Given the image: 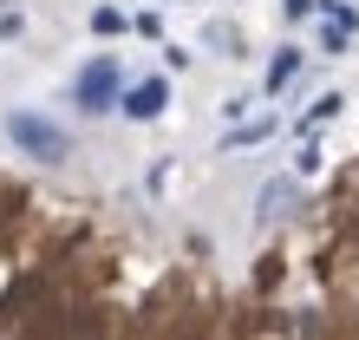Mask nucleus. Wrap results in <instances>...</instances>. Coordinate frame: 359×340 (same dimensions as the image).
<instances>
[{
  "mask_svg": "<svg viewBox=\"0 0 359 340\" xmlns=\"http://www.w3.org/2000/svg\"><path fill=\"white\" fill-rule=\"evenodd\" d=\"M163 105H170V79H137V85H124L118 112L137 118V124H151V118H163Z\"/></svg>",
  "mask_w": 359,
  "mask_h": 340,
  "instance_id": "3",
  "label": "nucleus"
},
{
  "mask_svg": "<svg viewBox=\"0 0 359 340\" xmlns=\"http://www.w3.org/2000/svg\"><path fill=\"white\" fill-rule=\"evenodd\" d=\"M287 203H294V183H287V177H281V183H268V190H262V223H274Z\"/></svg>",
  "mask_w": 359,
  "mask_h": 340,
  "instance_id": "5",
  "label": "nucleus"
},
{
  "mask_svg": "<svg viewBox=\"0 0 359 340\" xmlns=\"http://www.w3.org/2000/svg\"><path fill=\"white\" fill-rule=\"evenodd\" d=\"M72 98L86 105V112H111V105L124 98V66H118L111 53L86 59V66H79V79H72Z\"/></svg>",
  "mask_w": 359,
  "mask_h": 340,
  "instance_id": "2",
  "label": "nucleus"
},
{
  "mask_svg": "<svg viewBox=\"0 0 359 340\" xmlns=\"http://www.w3.org/2000/svg\"><path fill=\"white\" fill-rule=\"evenodd\" d=\"M274 131V118H255V124H242V131H229V144H255V138H268Z\"/></svg>",
  "mask_w": 359,
  "mask_h": 340,
  "instance_id": "8",
  "label": "nucleus"
},
{
  "mask_svg": "<svg viewBox=\"0 0 359 340\" xmlns=\"http://www.w3.org/2000/svg\"><path fill=\"white\" fill-rule=\"evenodd\" d=\"M294 72H301V46H281V53L268 59V92H281Z\"/></svg>",
  "mask_w": 359,
  "mask_h": 340,
  "instance_id": "4",
  "label": "nucleus"
},
{
  "mask_svg": "<svg viewBox=\"0 0 359 340\" xmlns=\"http://www.w3.org/2000/svg\"><path fill=\"white\" fill-rule=\"evenodd\" d=\"M20 33H27V13L7 7V13H0V39H20Z\"/></svg>",
  "mask_w": 359,
  "mask_h": 340,
  "instance_id": "9",
  "label": "nucleus"
},
{
  "mask_svg": "<svg viewBox=\"0 0 359 340\" xmlns=\"http://www.w3.org/2000/svg\"><path fill=\"white\" fill-rule=\"evenodd\" d=\"M7 138H13L20 157H39V164H66L72 157L66 124H53L46 112H27V105H13V112H7Z\"/></svg>",
  "mask_w": 359,
  "mask_h": 340,
  "instance_id": "1",
  "label": "nucleus"
},
{
  "mask_svg": "<svg viewBox=\"0 0 359 340\" xmlns=\"http://www.w3.org/2000/svg\"><path fill=\"white\" fill-rule=\"evenodd\" d=\"M340 92H327V98H313V112H307V124H327V118H340Z\"/></svg>",
  "mask_w": 359,
  "mask_h": 340,
  "instance_id": "7",
  "label": "nucleus"
},
{
  "mask_svg": "<svg viewBox=\"0 0 359 340\" xmlns=\"http://www.w3.org/2000/svg\"><path fill=\"white\" fill-rule=\"evenodd\" d=\"M281 7H287V20H307V13H313V0H281Z\"/></svg>",
  "mask_w": 359,
  "mask_h": 340,
  "instance_id": "10",
  "label": "nucleus"
},
{
  "mask_svg": "<svg viewBox=\"0 0 359 340\" xmlns=\"http://www.w3.org/2000/svg\"><path fill=\"white\" fill-rule=\"evenodd\" d=\"M124 27H131V20H124L118 7H98V13H92V33H104V39H111V33H124Z\"/></svg>",
  "mask_w": 359,
  "mask_h": 340,
  "instance_id": "6",
  "label": "nucleus"
}]
</instances>
